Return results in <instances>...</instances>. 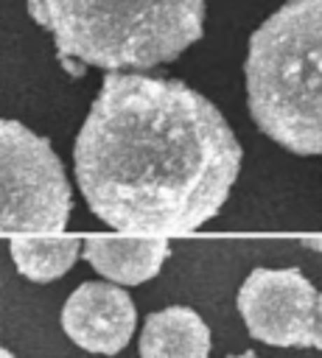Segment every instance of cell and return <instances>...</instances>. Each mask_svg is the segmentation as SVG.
Masks as SVG:
<instances>
[{
	"mask_svg": "<svg viewBox=\"0 0 322 358\" xmlns=\"http://www.w3.org/2000/svg\"><path fill=\"white\" fill-rule=\"evenodd\" d=\"M210 330L188 305H168L146 316L140 333V358H207Z\"/></svg>",
	"mask_w": 322,
	"mask_h": 358,
	"instance_id": "ba28073f",
	"label": "cell"
},
{
	"mask_svg": "<svg viewBox=\"0 0 322 358\" xmlns=\"http://www.w3.org/2000/svg\"><path fill=\"white\" fill-rule=\"evenodd\" d=\"M87 207L143 238L193 232L227 201L241 145L193 87L143 73H106L73 145Z\"/></svg>",
	"mask_w": 322,
	"mask_h": 358,
	"instance_id": "6da1fadb",
	"label": "cell"
},
{
	"mask_svg": "<svg viewBox=\"0 0 322 358\" xmlns=\"http://www.w3.org/2000/svg\"><path fill=\"white\" fill-rule=\"evenodd\" d=\"M316 288L300 268H252L238 288V313L252 338L272 347H314Z\"/></svg>",
	"mask_w": 322,
	"mask_h": 358,
	"instance_id": "5b68a950",
	"label": "cell"
},
{
	"mask_svg": "<svg viewBox=\"0 0 322 358\" xmlns=\"http://www.w3.org/2000/svg\"><path fill=\"white\" fill-rule=\"evenodd\" d=\"M0 358H17V355H14V352H8L6 347H0Z\"/></svg>",
	"mask_w": 322,
	"mask_h": 358,
	"instance_id": "8fae6325",
	"label": "cell"
},
{
	"mask_svg": "<svg viewBox=\"0 0 322 358\" xmlns=\"http://www.w3.org/2000/svg\"><path fill=\"white\" fill-rule=\"evenodd\" d=\"M230 358H258L255 352H241V355H230Z\"/></svg>",
	"mask_w": 322,
	"mask_h": 358,
	"instance_id": "7c38bea8",
	"label": "cell"
},
{
	"mask_svg": "<svg viewBox=\"0 0 322 358\" xmlns=\"http://www.w3.org/2000/svg\"><path fill=\"white\" fill-rule=\"evenodd\" d=\"M62 62L148 70L174 62L204 31V0H28Z\"/></svg>",
	"mask_w": 322,
	"mask_h": 358,
	"instance_id": "3957f363",
	"label": "cell"
},
{
	"mask_svg": "<svg viewBox=\"0 0 322 358\" xmlns=\"http://www.w3.org/2000/svg\"><path fill=\"white\" fill-rule=\"evenodd\" d=\"M246 103L286 151L322 154V0H288L249 36Z\"/></svg>",
	"mask_w": 322,
	"mask_h": 358,
	"instance_id": "7a4b0ae2",
	"label": "cell"
},
{
	"mask_svg": "<svg viewBox=\"0 0 322 358\" xmlns=\"http://www.w3.org/2000/svg\"><path fill=\"white\" fill-rule=\"evenodd\" d=\"M81 243L76 238H45V235H14L8 241L17 271L31 282H50L73 268Z\"/></svg>",
	"mask_w": 322,
	"mask_h": 358,
	"instance_id": "9c48e42d",
	"label": "cell"
},
{
	"mask_svg": "<svg viewBox=\"0 0 322 358\" xmlns=\"http://www.w3.org/2000/svg\"><path fill=\"white\" fill-rule=\"evenodd\" d=\"M70 210V182L50 140L0 117V232H62Z\"/></svg>",
	"mask_w": 322,
	"mask_h": 358,
	"instance_id": "277c9868",
	"label": "cell"
},
{
	"mask_svg": "<svg viewBox=\"0 0 322 358\" xmlns=\"http://www.w3.org/2000/svg\"><path fill=\"white\" fill-rule=\"evenodd\" d=\"M137 327L132 296L109 282H81L62 308V330L87 352H120Z\"/></svg>",
	"mask_w": 322,
	"mask_h": 358,
	"instance_id": "8992f818",
	"label": "cell"
},
{
	"mask_svg": "<svg viewBox=\"0 0 322 358\" xmlns=\"http://www.w3.org/2000/svg\"><path fill=\"white\" fill-rule=\"evenodd\" d=\"M314 347L322 350V294L316 299V336H314Z\"/></svg>",
	"mask_w": 322,
	"mask_h": 358,
	"instance_id": "30bf717a",
	"label": "cell"
},
{
	"mask_svg": "<svg viewBox=\"0 0 322 358\" xmlns=\"http://www.w3.org/2000/svg\"><path fill=\"white\" fill-rule=\"evenodd\" d=\"M168 252V238H90L84 243L87 263L120 285H140L157 277Z\"/></svg>",
	"mask_w": 322,
	"mask_h": 358,
	"instance_id": "52a82bcc",
	"label": "cell"
}]
</instances>
